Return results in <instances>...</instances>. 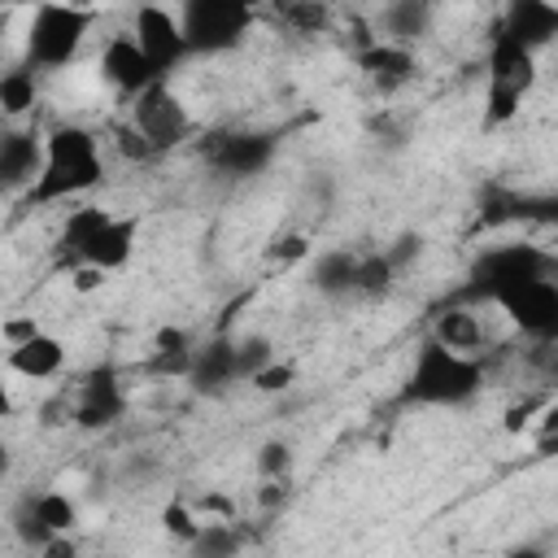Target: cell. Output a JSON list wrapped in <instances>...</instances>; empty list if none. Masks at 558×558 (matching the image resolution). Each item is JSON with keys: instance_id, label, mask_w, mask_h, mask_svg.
Returning <instances> with one entry per match:
<instances>
[{"instance_id": "cell-1", "label": "cell", "mask_w": 558, "mask_h": 558, "mask_svg": "<svg viewBox=\"0 0 558 558\" xmlns=\"http://www.w3.org/2000/svg\"><path fill=\"white\" fill-rule=\"evenodd\" d=\"M105 144L109 140H100L83 122H52L48 144H44V170H39L35 187L22 196V205L52 209V205H74V201L92 196L109 174Z\"/></svg>"}, {"instance_id": "cell-2", "label": "cell", "mask_w": 558, "mask_h": 558, "mask_svg": "<svg viewBox=\"0 0 558 558\" xmlns=\"http://www.w3.org/2000/svg\"><path fill=\"white\" fill-rule=\"evenodd\" d=\"M96 31V4L83 0H35L22 31V57L39 74L70 70Z\"/></svg>"}, {"instance_id": "cell-3", "label": "cell", "mask_w": 558, "mask_h": 558, "mask_svg": "<svg viewBox=\"0 0 558 558\" xmlns=\"http://www.w3.org/2000/svg\"><path fill=\"white\" fill-rule=\"evenodd\" d=\"M480 392H484L480 353L449 349L436 336H427L414 349V362H410V375H405V388H401L405 401H414V405H466Z\"/></svg>"}, {"instance_id": "cell-4", "label": "cell", "mask_w": 558, "mask_h": 558, "mask_svg": "<svg viewBox=\"0 0 558 558\" xmlns=\"http://www.w3.org/2000/svg\"><path fill=\"white\" fill-rule=\"evenodd\" d=\"M484 292L497 305V314L519 336H527L532 344L558 340V279L549 275V266L545 270H523V275L497 279Z\"/></svg>"}, {"instance_id": "cell-5", "label": "cell", "mask_w": 558, "mask_h": 558, "mask_svg": "<svg viewBox=\"0 0 558 558\" xmlns=\"http://www.w3.org/2000/svg\"><path fill=\"white\" fill-rule=\"evenodd\" d=\"M532 87H536V52L497 31L493 44H488L484 122H488V126H506V122L523 109V100H527Z\"/></svg>"}, {"instance_id": "cell-6", "label": "cell", "mask_w": 558, "mask_h": 558, "mask_svg": "<svg viewBox=\"0 0 558 558\" xmlns=\"http://www.w3.org/2000/svg\"><path fill=\"white\" fill-rule=\"evenodd\" d=\"M262 0H179V17L192 52H231L253 31Z\"/></svg>"}, {"instance_id": "cell-7", "label": "cell", "mask_w": 558, "mask_h": 558, "mask_svg": "<svg viewBox=\"0 0 558 558\" xmlns=\"http://www.w3.org/2000/svg\"><path fill=\"white\" fill-rule=\"evenodd\" d=\"M131 105V126L157 148V153H166V148H179V144H187L192 135H196V122H192V113H187V105L174 96V87L166 83V78H157L153 87H144L135 100H126Z\"/></svg>"}, {"instance_id": "cell-8", "label": "cell", "mask_w": 558, "mask_h": 558, "mask_svg": "<svg viewBox=\"0 0 558 558\" xmlns=\"http://www.w3.org/2000/svg\"><path fill=\"white\" fill-rule=\"evenodd\" d=\"M96 70H100V83H109L122 100H135L144 87H153L157 78H166V74L153 65V57L140 48V39L131 35V26L113 31V35L100 44Z\"/></svg>"}, {"instance_id": "cell-9", "label": "cell", "mask_w": 558, "mask_h": 558, "mask_svg": "<svg viewBox=\"0 0 558 558\" xmlns=\"http://www.w3.org/2000/svg\"><path fill=\"white\" fill-rule=\"evenodd\" d=\"M131 35L140 39V48L153 57V65L161 74H170L179 61L192 57V44H187V31H183V17L157 0H144L135 4L131 13Z\"/></svg>"}, {"instance_id": "cell-10", "label": "cell", "mask_w": 558, "mask_h": 558, "mask_svg": "<svg viewBox=\"0 0 558 558\" xmlns=\"http://www.w3.org/2000/svg\"><path fill=\"white\" fill-rule=\"evenodd\" d=\"M44 144L48 126L35 122H9L0 135V183L9 196H26L44 170Z\"/></svg>"}, {"instance_id": "cell-11", "label": "cell", "mask_w": 558, "mask_h": 558, "mask_svg": "<svg viewBox=\"0 0 558 558\" xmlns=\"http://www.w3.org/2000/svg\"><path fill=\"white\" fill-rule=\"evenodd\" d=\"M122 410H126V388H122V379H118L109 366L92 371V375L74 388V397H70V423H78V427H87V432H100V427L118 423Z\"/></svg>"}, {"instance_id": "cell-12", "label": "cell", "mask_w": 558, "mask_h": 558, "mask_svg": "<svg viewBox=\"0 0 558 558\" xmlns=\"http://www.w3.org/2000/svg\"><path fill=\"white\" fill-rule=\"evenodd\" d=\"M270 157H275V140L257 135V131H218L205 144V161L218 174H231V179H248V174L266 170Z\"/></svg>"}, {"instance_id": "cell-13", "label": "cell", "mask_w": 558, "mask_h": 558, "mask_svg": "<svg viewBox=\"0 0 558 558\" xmlns=\"http://www.w3.org/2000/svg\"><path fill=\"white\" fill-rule=\"evenodd\" d=\"M74 527H78V501L61 488H44V493L26 497V510L17 519V532L39 549H48L57 536H70Z\"/></svg>"}, {"instance_id": "cell-14", "label": "cell", "mask_w": 558, "mask_h": 558, "mask_svg": "<svg viewBox=\"0 0 558 558\" xmlns=\"http://www.w3.org/2000/svg\"><path fill=\"white\" fill-rule=\"evenodd\" d=\"M65 362H70V353H65V340H61V336H52V331H44V327H35L31 336L13 340V344H9V353H4V366H9V375H17V379H31V384L57 379V375L65 371Z\"/></svg>"}, {"instance_id": "cell-15", "label": "cell", "mask_w": 558, "mask_h": 558, "mask_svg": "<svg viewBox=\"0 0 558 558\" xmlns=\"http://www.w3.org/2000/svg\"><path fill=\"white\" fill-rule=\"evenodd\" d=\"M357 70L379 87V92H397L418 74V52L410 44H392V39H366L357 48Z\"/></svg>"}, {"instance_id": "cell-16", "label": "cell", "mask_w": 558, "mask_h": 558, "mask_svg": "<svg viewBox=\"0 0 558 558\" xmlns=\"http://www.w3.org/2000/svg\"><path fill=\"white\" fill-rule=\"evenodd\" d=\"M497 31L519 39L523 48L541 52V48L558 44V0H506Z\"/></svg>"}, {"instance_id": "cell-17", "label": "cell", "mask_w": 558, "mask_h": 558, "mask_svg": "<svg viewBox=\"0 0 558 558\" xmlns=\"http://www.w3.org/2000/svg\"><path fill=\"white\" fill-rule=\"evenodd\" d=\"M135 244H140V218L135 214H105V222L96 227V235L87 240V248H83V257L78 262H92V266H100V270H122V266H131V257H135Z\"/></svg>"}, {"instance_id": "cell-18", "label": "cell", "mask_w": 558, "mask_h": 558, "mask_svg": "<svg viewBox=\"0 0 558 558\" xmlns=\"http://www.w3.org/2000/svg\"><path fill=\"white\" fill-rule=\"evenodd\" d=\"M436 26V9L418 4V0H384L379 17H375V35L392 39V44H410L418 48Z\"/></svg>"}, {"instance_id": "cell-19", "label": "cell", "mask_w": 558, "mask_h": 558, "mask_svg": "<svg viewBox=\"0 0 558 558\" xmlns=\"http://www.w3.org/2000/svg\"><path fill=\"white\" fill-rule=\"evenodd\" d=\"M357 262L362 253L353 248H323L310 257V288L327 301H340V296H357Z\"/></svg>"}, {"instance_id": "cell-20", "label": "cell", "mask_w": 558, "mask_h": 558, "mask_svg": "<svg viewBox=\"0 0 558 558\" xmlns=\"http://www.w3.org/2000/svg\"><path fill=\"white\" fill-rule=\"evenodd\" d=\"M39 109V70L31 61L9 65L0 74V113L4 122H35Z\"/></svg>"}, {"instance_id": "cell-21", "label": "cell", "mask_w": 558, "mask_h": 558, "mask_svg": "<svg viewBox=\"0 0 558 558\" xmlns=\"http://www.w3.org/2000/svg\"><path fill=\"white\" fill-rule=\"evenodd\" d=\"M105 205H92V201H74L70 209H65V218H61V227H57V253L74 266L78 257H83V248H87V240L96 235V227L105 222Z\"/></svg>"}, {"instance_id": "cell-22", "label": "cell", "mask_w": 558, "mask_h": 558, "mask_svg": "<svg viewBox=\"0 0 558 558\" xmlns=\"http://www.w3.org/2000/svg\"><path fill=\"white\" fill-rule=\"evenodd\" d=\"M432 336L445 340L449 349H462V353H480V349L488 344V327H484V318H480L475 310H466V305H449V310H440L436 323H432Z\"/></svg>"}, {"instance_id": "cell-23", "label": "cell", "mask_w": 558, "mask_h": 558, "mask_svg": "<svg viewBox=\"0 0 558 558\" xmlns=\"http://www.w3.org/2000/svg\"><path fill=\"white\" fill-rule=\"evenodd\" d=\"M196 388H227L235 379H244L240 371V344H227V340H214L205 349H196V366L187 375Z\"/></svg>"}, {"instance_id": "cell-24", "label": "cell", "mask_w": 558, "mask_h": 558, "mask_svg": "<svg viewBox=\"0 0 558 558\" xmlns=\"http://www.w3.org/2000/svg\"><path fill=\"white\" fill-rule=\"evenodd\" d=\"M275 9H279V22L296 35H323L331 26L327 0H275Z\"/></svg>"}, {"instance_id": "cell-25", "label": "cell", "mask_w": 558, "mask_h": 558, "mask_svg": "<svg viewBox=\"0 0 558 558\" xmlns=\"http://www.w3.org/2000/svg\"><path fill=\"white\" fill-rule=\"evenodd\" d=\"M201 527H205V514L196 510V501H166L161 506V532L166 536H174L179 545H196V536H201Z\"/></svg>"}, {"instance_id": "cell-26", "label": "cell", "mask_w": 558, "mask_h": 558, "mask_svg": "<svg viewBox=\"0 0 558 558\" xmlns=\"http://www.w3.org/2000/svg\"><path fill=\"white\" fill-rule=\"evenodd\" d=\"M392 279H397V266L388 262L384 248L362 253V262H357V296H384L392 288Z\"/></svg>"}, {"instance_id": "cell-27", "label": "cell", "mask_w": 558, "mask_h": 558, "mask_svg": "<svg viewBox=\"0 0 558 558\" xmlns=\"http://www.w3.org/2000/svg\"><path fill=\"white\" fill-rule=\"evenodd\" d=\"M240 545H244V536H240L235 519H205V527H201V536H196L192 549L218 558V554H235Z\"/></svg>"}, {"instance_id": "cell-28", "label": "cell", "mask_w": 558, "mask_h": 558, "mask_svg": "<svg viewBox=\"0 0 558 558\" xmlns=\"http://www.w3.org/2000/svg\"><path fill=\"white\" fill-rule=\"evenodd\" d=\"M292 445L288 440H266L257 449V475L262 480H292Z\"/></svg>"}, {"instance_id": "cell-29", "label": "cell", "mask_w": 558, "mask_h": 558, "mask_svg": "<svg viewBox=\"0 0 558 558\" xmlns=\"http://www.w3.org/2000/svg\"><path fill=\"white\" fill-rule=\"evenodd\" d=\"M248 384H253L257 392H288V388L296 384V366H292V362L270 357L266 366H257V371L248 375Z\"/></svg>"}, {"instance_id": "cell-30", "label": "cell", "mask_w": 558, "mask_h": 558, "mask_svg": "<svg viewBox=\"0 0 558 558\" xmlns=\"http://www.w3.org/2000/svg\"><path fill=\"white\" fill-rule=\"evenodd\" d=\"M266 253H270L275 262H310V257H314V244H310L305 231H283V235L270 240Z\"/></svg>"}, {"instance_id": "cell-31", "label": "cell", "mask_w": 558, "mask_h": 558, "mask_svg": "<svg viewBox=\"0 0 558 558\" xmlns=\"http://www.w3.org/2000/svg\"><path fill=\"white\" fill-rule=\"evenodd\" d=\"M532 436H536V449H541V453H558V405H554V401L536 410Z\"/></svg>"}, {"instance_id": "cell-32", "label": "cell", "mask_w": 558, "mask_h": 558, "mask_svg": "<svg viewBox=\"0 0 558 558\" xmlns=\"http://www.w3.org/2000/svg\"><path fill=\"white\" fill-rule=\"evenodd\" d=\"M384 253H388V262H392V266H397V275H401V270H405V266H410V262L423 253V235L405 231V235H397L392 244H384Z\"/></svg>"}, {"instance_id": "cell-33", "label": "cell", "mask_w": 558, "mask_h": 558, "mask_svg": "<svg viewBox=\"0 0 558 558\" xmlns=\"http://www.w3.org/2000/svg\"><path fill=\"white\" fill-rule=\"evenodd\" d=\"M105 279H109V270H100L92 262H74L70 266V288L74 292H96V288H105Z\"/></svg>"}, {"instance_id": "cell-34", "label": "cell", "mask_w": 558, "mask_h": 558, "mask_svg": "<svg viewBox=\"0 0 558 558\" xmlns=\"http://www.w3.org/2000/svg\"><path fill=\"white\" fill-rule=\"evenodd\" d=\"M532 366H536L549 384H558V340H549V344H532Z\"/></svg>"}, {"instance_id": "cell-35", "label": "cell", "mask_w": 558, "mask_h": 558, "mask_svg": "<svg viewBox=\"0 0 558 558\" xmlns=\"http://www.w3.org/2000/svg\"><path fill=\"white\" fill-rule=\"evenodd\" d=\"M153 349H192V336L183 327H161L153 336Z\"/></svg>"}, {"instance_id": "cell-36", "label": "cell", "mask_w": 558, "mask_h": 558, "mask_svg": "<svg viewBox=\"0 0 558 558\" xmlns=\"http://www.w3.org/2000/svg\"><path fill=\"white\" fill-rule=\"evenodd\" d=\"M418 4H432V9H440V0H418Z\"/></svg>"}, {"instance_id": "cell-37", "label": "cell", "mask_w": 558, "mask_h": 558, "mask_svg": "<svg viewBox=\"0 0 558 558\" xmlns=\"http://www.w3.org/2000/svg\"><path fill=\"white\" fill-rule=\"evenodd\" d=\"M83 4H105V0H83Z\"/></svg>"}]
</instances>
